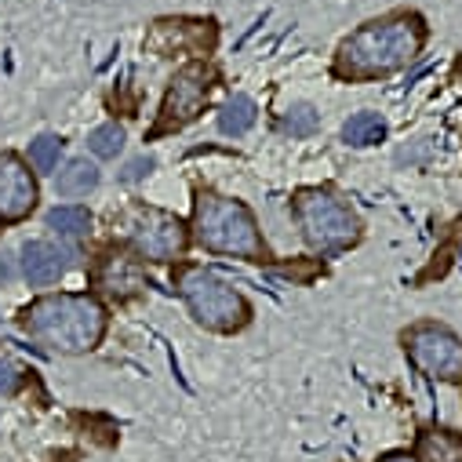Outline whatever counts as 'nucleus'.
Instances as JSON below:
<instances>
[{"label": "nucleus", "mask_w": 462, "mask_h": 462, "mask_svg": "<svg viewBox=\"0 0 462 462\" xmlns=\"http://www.w3.org/2000/svg\"><path fill=\"white\" fill-rule=\"evenodd\" d=\"M23 328L48 350L88 354L102 342L106 310L95 295H44L23 310Z\"/></svg>", "instance_id": "1"}, {"label": "nucleus", "mask_w": 462, "mask_h": 462, "mask_svg": "<svg viewBox=\"0 0 462 462\" xmlns=\"http://www.w3.org/2000/svg\"><path fill=\"white\" fill-rule=\"evenodd\" d=\"M422 48V26L419 19H386V23H368L361 26L350 41L338 48L335 73L350 80H368V77H386L404 69Z\"/></svg>", "instance_id": "2"}, {"label": "nucleus", "mask_w": 462, "mask_h": 462, "mask_svg": "<svg viewBox=\"0 0 462 462\" xmlns=\"http://www.w3.org/2000/svg\"><path fill=\"white\" fill-rule=\"evenodd\" d=\"M193 237L200 248L215 255H237V259H259L263 237L255 215L222 193H200L193 204Z\"/></svg>", "instance_id": "3"}, {"label": "nucleus", "mask_w": 462, "mask_h": 462, "mask_svg": "<svg viewBox=\"0 0 462 462\" xmlns=\"http://www.w3.org/2000/svg\"><path fill=\"white\" fill-rule=\"evenodd\" d=\"M295 218H299V229H302L306 245L324 252V255L350 248L361 237L357 215L328 189H302L295 197Z\"/></svg>", "instance_id": "4"}, {"label": "nucleus", "mask_w": 462, "mask_h": 462, "mask_svg": "<svg viewBox=\"0 0 462 462\" xmlns=\"http://www.w3.org/2000/svg\"><path fill=\"white\" fill-rule=\"evenodd\" d=\"M179 295L189 306L193 320L211 328V331H237L248 320V302L241 299V291H234L211 270H200V266L182 270L179 273Z\"/></svg>", "instance_id": "5"}, {"label": "nucleus", "mask_w": 462, "mask_h": 462, "mask_svg": "<svg viewBox=\"0 0 462 462\" xmlns=\"http://www.w3.org/2000/svg\"><path fill=\"white\" fill-rule=\"evenodd\" d=\"M404 350L419 372L430 379L458 383L462 379V338L440 324H419L404 335Z\"/></svg>", "instance_id": "6"}, {"label": "nucleus", "mask_w": 462, "mask_h": 462, "mask_svg": "<svg viewBox=\"0 0 462 462\" xmlns=\"http://www.w3.org/2000/svg\"><path fill=\"white\" fill-rule=\"evenodd\" d=\"M132 248L146 263H171L186 252V226L157 208H146L132 222Z\"/></svg>", "instance_id": "7"}, {"label": "nucleus", "mask_w": 462, "mask_h": 462, "mask_svg": "<svg viewBox=\"0 0 462 462\" xmlns=\"http://www.w3.org/2000/svg\"><path fill=\"white\" fill-rule=\"evenodd\" d=\"M211 73L204 69V66H189V69H182L175 80H171V88H168V98H164V109H161V125H157V132H171V128H182V125H189L197 113L204 109V102H208V91H211Z\"/></svg>", "instance_id": "8"}, {"label": "nucleus", "mask_w": 462, "mask_h": 462, "mask_svg": "<svg viewBox=\"0 0 462 462\" xmlns=\"http://www.w3.org/2000/svg\"><path fill=\"white\" fill-rule=\"evenodd\" d=\"M37 204V182L15 153H0V218H26Z\"/></svg>", "instance_id": "9"}, {"label": "nucleus", "mask_w": 462, "mask_h": 462, "mask_svg": "<svg viewBox=\"0 0 462 462\" xmlns=\"http://www.w3.org/2000/svg\"><path fill=\"white\" fill-rule=\"evenodd\" d=\"M66 266H69V255L59 245H51V241H30L23 248V273L37 288L55 284L66 273Z\"/></svg>", "instance_id": "10"}, {"label": "nucleus", "mask_w": 462, "mask_h": 462, "mask_svg": "<svg viewBox=\"0 0 462 462\" xmlns=\"http://www.w3.org/2000/svg\"><path fill=\"white\" fill-rule=\"evenodd\" d=\"M95 284L106 291V295H117V299H128V295H135L139 288H143V270H139V263L135 259H128V255H106L102 259V266H98V273H95Z\"/></svg>", "instance_id": "11"}, {"label": "nucleus", "mask_w": 462, "mask_h": 462, "mask_svg": "<svg viewBox=\"0 0 462 462\" xmlns=\"http://www.w3.org/2000/svg\"><path fill=\"white\" fill-rule=\"evenodd\" d=\"M419 462H462V437L451 430H426L419 437Z\"/></svg>", "instance_id": "12"}, {"label": "nucleus", "mask_w": 462, "mask_h": 462, "mask_svg": "<svg viewBox=\"0 0 462 462\" xmlns=\"http://www.w3.org/2000/svg\"><path fill=\"white\" fill-rule=\"evenodd\" d=\"M95 186H98V168H95L88 157H73V161L59 171V179H55V189H59L62 197H88Z\"/></svg>", "instance_id": "13"}, {"label": "nucleus", "mask_w": 462, "mask_h": 462, "mask_svg": "<svg viewBox=\"0 0 462 462\" xmlns=\"http://www.w3.org/2000/svg\"><path fill=\"white\" fill-rule=\"evenodd\" d=\"M252 125H255V102L248 95H234L218 113V132L222 135L241 139L245 132H252Z\"/></svg>", "instance_id": "14"}, {"label": "nucleus", "mask_w": 462, "mask_h": 462, "mask_svg": "<svg viewBox=\"0 0 462 462\" xmlns=\"http://www.w3.org/2000/svg\"><path fill=\"white\" fill-rule=\"evenodd\" d=\"M342 139L350 146H375L386 139V121L379 113H354V117L342 125Z\"/></svg>", "instance_id": "15"}, {"label": "nucleus", "mask_w": 462, "mask_h": 462, "mask_svg": "<svg viewBox=\"0 0 462 462\" xmlns=\"http://www.w3.org/2000/svg\"><path fill=\"white\" fill-rule=\"evenodd\" d=\"M48 229H55L62 241H77L91 229V215L84 208H77V204H62V208L48 211Z\"/></svg>", "instance_id": "16"}, {"label": "nucleus", "mask_w": 462, "mask_h": 462, "mask_svg": "<svg viewBox=\"0 0 462 462\" xmlns=\"http://www.w3.org/2000/svg\"><path fill=\"white\" fill-rule=\"evenodd\" d=\"M317 125H320V113H317L313 106L299 102V106H291V109L284 113L281 132H284V135H291V139H306V135H313V132H317Z\"/></svg>", "instance_id": "17"}, {"label": "nucleus", "mask_w": 462, "mask_h": 462, "mask_svg": "<svg viewBox=\"0 0 462 462\" xmlns=\"http://www.w3.org/2000/svg\"><path fill=\"white\" fill-rule=\"evenodd\" d=\"M88 150H91L95 157H102V161L117 157V153L125 150V128H121V125H102V128H95V132L88 135Z\"/></svg>", "instance_id": "18"}, {"label": "nucleus", "mask_w": 462, "mask_h": 462, "mask_svg": "<svg viewBox=\"0 0 462 462\" xmlns=\"http://www.w3.org/2000/svg\"><path fill=\"white\" fill-rule=\"evenodd\" d=\"M62 139L59 135H41V139H33L30 143V164L37 168V171H55L59 168V157H62Z\"/></svg>", "instance_id": "19"}, {"label": "nucleus", "mask_w": 462, "mask_h": 462, "mask_svg": "<svg viewBox=\"0 0 462 462\" xmlns=\"http://www.w3.org/2000/svg\"><path fill=\"white\" fill-rule=\"evenodd\" d=\"M23 386V372L12 361H0V397H12Z\"/></svg>", "instance_id": "20"}, {"label": "nucleus", "mask_w": 462, "mask_h": 462, "mask_svg": "<svg viewBox=\"0 0 462 462\" xmlns=\"http://www.w3.org/2000/svg\"><path fill=\"white\" fill-rule=\"evenodd\" d=\"M150 168H153V161H150V157H139V161H132V164L125 168V179H128V182H135V179L150 175Z\"/></svg>", "instance_id": "21"}, {"label": "nucleus", "mask_w": 462, "mask_h": 462, "mask_svg": "<svg viewBox=\"0 0 462 462\" xmlns=\"http://www.w3.org/2000/svg\"><path fill=\"white\" fill-rule=\"evenodd\" d=\"M383 462H419V458H411V455H386Z\"/></svg>", "instance_id": "22"}]
</instances>
